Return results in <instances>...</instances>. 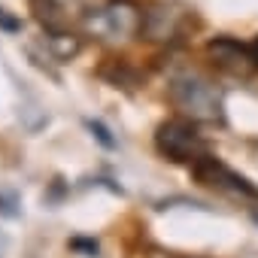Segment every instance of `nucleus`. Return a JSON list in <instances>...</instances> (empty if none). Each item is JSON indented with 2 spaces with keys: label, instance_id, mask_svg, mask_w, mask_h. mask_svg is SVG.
Masks as SVG:
<instances>
[{
  "label": "nucleus",
  "instance_id": "f8f14e48",
  "mask_svg": "<svg viewBox=\"0 0 258 258\" xmlns=\"http://www.w3.org/2000/svg\"><path fill=\"white\" fill-rule=\"evenodd\" d=\"M252 52H255V61H258V37H255V43H252Z\"/></svg>",
  "mask_w": 258,
  "mask_h": 258
},
{
  "label": "nucleus",
  "instance_id": "6e6552de",
  "mask_svg": "<svg viewBox=\"0 0 258 258\" xmlns=\"http://www.w3.org/2000/svg\"><path fill=\"white\" fill-rule=\"evenodd\" d=\"M88 131L97 137V143H100L103 149H115V146H118V143H115V137L109 134V127H106L103 121H88Z\"/></svg>",
  "mask_w": 258,
  "mask_h": 258
},
{
  "label": "nucleus",
  "instance_id": "1a4fd4ad",
  "mask_svg": "<svg viewBox=\"0 0 258 258\" xmlns=\"http://www.w3.org/2000/svg\"><path fill=\"white\" fill-rule=\"evenodd\" d=\"M0 28H4V31H10V34H19V31H22V19L10 16L7 10H0Z\"/></svg>",
  "mask_w": 258,
  "mask_h": 258
},
{
  "label": "nucleus",
  "instance_id": "f257e3e1",
  "mask_svg": "<svg viewBox=\"0 0 258 258\" xmlns=\"http://www.w3.org/2000/svg\"><path fill=\"white\" fill-rule=\"evenodd\" d=\"M170 100L195 121H222V91L198 73L176 76L170 82Z\"/></svg>",
  "mask_w": 258,
  "mask_h": 258
},
{
  "label": "nucleus",
  "instance_id": "9d476101",
  "mask_svg": "<svg viewBox=\"0 0 258 258\" xmlns=\"http://www.w3.org/2000/svg\"><path fill=\"white\" fill-rule=\"evenodd\" d=\"M70 246H73V249H82V252H88V255H97V243H94V240H82V237H76Z\"/></svg>",
  "mask_w": 258,
  "mask_h": 258
},
{
  "label": "nucleus",
  "instance_id": "7ed1b4c3",
  "mask_svg": "<svg viewBox=\"0 0 258 258\" xmlns=\"http://www.w3.org/2000/svg\"><path fill=\"white\" fill-rule=\"evenodd\" d=\"M195 13L182 4H152L140 19V37L149 43H176L188 34Z\"/></svg>",
  "mask_w": 258,
  "mask_h": 258
},
{
  "label": "nucleus",
  "instance_id": "9b49d317",
  "mask_svg": "<svg viewBox=\"0 0 258 258\" xmlns=\"http://www.w3.org/2000/svg\"><path fill=\"white\" fill-rule=\"evenodd\" d=\"M4 252H7V237L0 234V258H4Z\"/></svg>",
  "mask_w": 258,
  "mask_h": 258
},
{
  "label": "nucleus",
  "instance_id": "0eeeda50",
  "mask_svg": "<svg viewBox=\"0 0 258 258\" xmlns=\"http://www.w3.org/2000/svg\"><path fill=\"white\" fill-rule=\"evenodd\" d=\"M0 216L4 219H19L22 216V201L16 191H0Z\"/></svg>",
  "mask_w": 258,
  "mask_h": 258
},
{
  "label": "nucleus",
  "instance_id": "20e7f679",
  "mask_svg": "<svg viewBox=\"0 0 258 258\" xmlns=\"http://www.w3.org/2000/svg\"><path fill=\"white\" fill-rule=\"evenodd\" d=\"M191 176H195L201 185H207V188H213V191H219V195L240 198V201H255V204H258V188H255L246 176L234 173L231 167H225L219 158H213V155H207V152L191 164Z\"/></svg>",
  "mask_w": 258,
  "mask_h": 258
},
{
  "label": "nucleus",
  "instance_id": "423d86ee",
  "mask_svg": "<svg viewBox=\"0 0 258 258\" xmlns=\"http://www.w3.org/2000/svg\"><path fill=\"white\" fill-rule=\"evenodd\" d=\"M140 19L143 13L127 4V0H112V4H106L97 16V28H103L109 37H131L140 31Z\"/></svg>",
  "mask_w": 258,
  "mask_h": 258
},
{
  "label": "nucleus",
  "instance_id": "39448f33",
  "mask_svg": "<svg viewBox=\"0 0 258 258\" xmlns=\"http://www.w3.org/2000/svg\"><path fill=\"white\" fill-rule=\"evenodd\" d=\"M207 55L213 58V64H216L219 70H225V73H231V76H249V73L258 67L255 52H252L249 46L231 40V37L213 40V43L207 46Z\"/></svg>",
  "mask_w": 258,
  "mask_h": 258
},
{
  "label": "nucleus",
  "instance_id": "f03ea898",
  "mask_svg": "<svg viewBox=\"0 0 258 258\" xmlns=\"http://www.w3.org/2000/svg\"><path fill=\"white\" fill-rule=\"evenodd\" d=\"M155 149L173 164H195L207 152V140L198 134L195 118H167L158 124Z\"/></svg>",
  "mask_w": 258,
  "mask_h": 258
}]
</instances>
